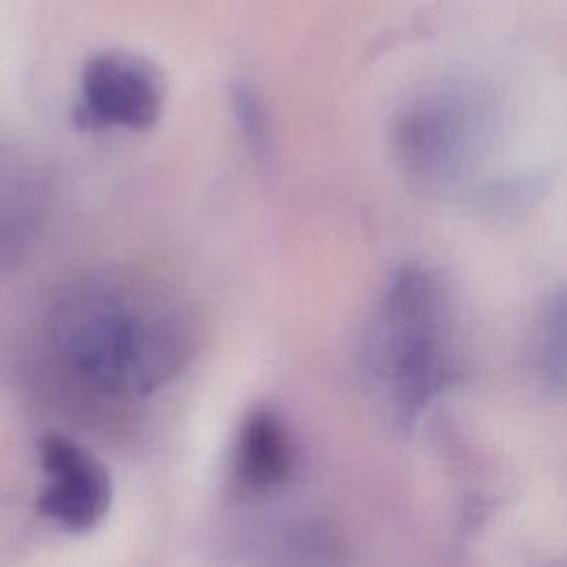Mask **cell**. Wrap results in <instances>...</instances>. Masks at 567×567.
I'll return each instance as SVG.
<instances>
[{"label":"cell","instance_id":"obj_1","mask_svg":"<svg viewBox=\"0 0 567 567\" xmlns=\"http://www.w3.org/2000/svg\"><path fill=\"white\" fill-rule=\"evenodd\" d=\"M49 328L64 363L111 396L153 394L193 352L184 308L155 284L120 272L69 284L51 308Z\"/></svg>","mask_w":567,"mask_h":567},{"label":"cell","instance_id":"obj_8","mask_svg":"<svg viewBox=\"0 0 567 567\" xmlns=\"http://www.w3.org/2000/svg\"><path fill=\"white\" fill-rule=\"evenodd\" d=\"M230 104H233V113H235L237 124L244 131L248 144L257 153H264L268 148L270 128H268L266 106H264L259 93L255 91V86H250L246 82H237L230 91Z\"/></svg>","mask_w":567,"mask_h":567},{"label":"cell","instance_id":"obj_3","mask_svg":"<svg viewBox=\"0 0 567 567\" xmlns=\"http://www.w3.org/2000/svg\"><path fill=\"white\" fill-rule=\"evenodd\" d=\"M496 124L494 102L472 82H441L412 95L390 131L399 171L421 190L465 182L485 157Z\"/></svg>","mask_w":567,"mask_h":567},{"label":"cell","instance_id":"obj_4","mask_svg":"<svg viewBox=\"0 0 567 567\" xmlns=\"http://www.w3.org/2000/svg\"><path fill=\"white\" fill-rule=\"evenodd\" d=\"M166 80L162 71L140 53L106 49L93 53L80 73V91L73 109L80 128H151L164 109Z\"/></svg>","mask_w":567,"mask_h":567},{"label":"cell","instance_id":"obj_6","mask_svg":"<svg viewBox=\"0 0 567 567\" xmlns=\"http://www.w3.org/2000/svg\"><path fill=\"white\" fill-rule=\"evenodd\" d=\"M295 467V443L286 421L268 410H252L235 445V470L248 487L266 489L286 483Z\"/></svg>","mask_w":567,"mask_h":567},{"label":"cell","instance_id":"obj_7","mask_svg":"<svg viewBox=\"0 0 567 567\" xmlns=\"http://www.w3.org/2000/svg\"><path fill=\"white\" fill-rule=\"evenodd\" d=\"M527 361L540 392L567 394V279L551 288L536 310Z\"/></svg>","mask_w":567,"mask_h":567},{"label":"cell","instance_id":"obj_2","mask_svg":"<svg viewBox=\"0 0 567 567\" xmlns=\"http://www.w3.org/2000/svg\"><path fill=\"white\" fill-rule=\"evenodd\" d=\"M365 363L403 436L458 381L452 299L425 264L405 261L385 279L365 332Z\"/></svg>","mask_w":567,"mask_h":567},{"label":"cell","instance_id":"obj_5","mask_svg":"<svg viewBox=\"0 0 567 567\" xmlns=\"http://www.w3.org/2000/svg\"><path fill=\"white\" fill-rule=\"evenodd\" d=\"M38 458L47 476L38 496V512L73 534L100 525L113 498V483L104 463L64 434L42 436Z\"/></svg>","mask_w":567,"mask_h":567}]
</instances>
